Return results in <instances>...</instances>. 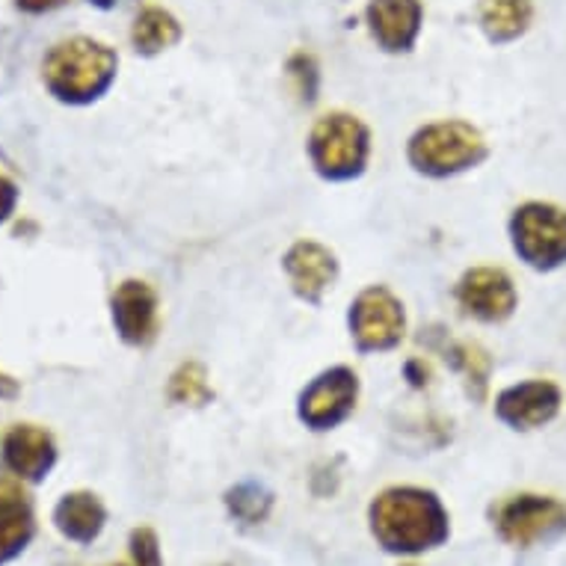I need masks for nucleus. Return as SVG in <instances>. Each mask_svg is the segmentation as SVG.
Returning a JSON list of instances; mask_svg holds the SVG:
<instances>
[{
  "instance_id": "1",
  "label": "nucleus",
  "mask_w": 566,
  "mask_h": 566,
  "mask_svg": "<svg viewBox=\"0 0 566 566\" xmlns=\"http://www.w3.org/2000/svg\"><path fill=\"white\" fill-rule=\"evenodd\" d=\"M371 534L391 555H418L442 546L451 534L448 511L437 495L418 486H391L374 499Z\"/></svg>"
},
{
  "instance_id": "2",
  "label": "nucleus",
  "mask_w": 566,
  "mask_h": 566,
  "mask_svg": "<svg viewBox=\"0 0 566 566\" xmlns=\"http://www.w3.org/2000/svg\"><path fill=\"white\" fill-rule=\"evenodd\" d=\"M116 54L95 39H69L48 54L45 86L65 104H90L111 90L116 77Z\"/></svg>"
},
{
  "instance_id": "3",
  "label": "nucleus",
  "mask_w": 566,
  "mask_h": 566,
  "mask_svg": "<svg viewBox=\"0 0 566 566\" xmlns=\"http://www.w3.org/2000/svg\"><path fill=\"white\" fill-rule=\"evenodd\" d=\"M371 155V134L350 113H326L308 134V158L326 181H350L363 176Z\"/></svg>"
},
{
  "instance_id": "4",
  "label": "nucleus",
  "mask_w": 566,
  "mask_h": 566,
  "mask_svg": "<svg viewBox=\"0 0 566 566\" xmlns=\"http://www.w3.org/2000/svg\"><path fill=\"white\" fill-rule=\"evenodd\" d=\"M407 158L424 176L448 178L478 167L486 158V143L469 122H433L409 139Z\"/></svg>"
},
{
  "instance_id": "5",
  "label": "nucleus",
  "mask_w": 566,
  "mask_h": 566,
  "mask_svg": "<svg viewBox=\"0 0 566 566\" xmlns=\"http://www.w3.org/2000/svg\"><path fill=\"white\" fill-rule=\"evenodd\" d=\"M513 250L528 268L555 270L566 264V211L548 202H525L511 217Z\"/></svg>"
},
{
  "instance_id": "6",
  "label": "nucleus",
  "mask_w": 566,
  "mask_h": 566,
  "mask_svg": "<svg viewBox=\"0 0 566 566\" xmlns=\"http://www.w3.org/2000/svg\"><path fill=\"white\" fill-rule=\"evenodd\" d=\"M350 335L363 353H382L398 347L407 333V312L389 289L371 285L350 306Z\"/></svg>"
},
{
  "instance_id": "7",
  "label": "nucleus",
  "mask_w": 566,
  "mask_h": 566,
  "mask_svg": "<svg viewBox=\"0 0 566 566\" xmlns=\"http://www.w3.org/2000/svg\"><path fill=\"white\" fill-rule=\"evenodd\" d=\"M359 398V377L347 365H335L308 382L300 395V421L312 430H333L350 418Z\"/></svg>"
},
{
  "instance_id": "8",
  "label": "nucleus",
  "mask_w": 566,
  "mask_h": 566,
  "mask_svg": "<svg viewBox=\"0 0 566 566\" xmlns=\"http://www.w3.org/2000/svg\"><path fill=\"white\" fill-rule=\"evenodd\" d=\"M502 539L513 546H531L537 539L557 537L566 531V507L546 495H513L492 513Z\"/></svg>"
},
{
  "instance_id": "9",
  "label": "nucleus",
  "mask_w": 566,
  "mask_h": 566,
  "mask_svg": "<svg viewBox=\"0 0 566 566\" xmlns=\"http://www.w3.org/2000/svg\"><path fill=\"white\" fill-rule=\"evenodd\" d=\"M457 303L474 321L502 324L516 308V289H513V279L504 270L474 268L460 279Z\"/></svg>"
},
{
  "instance_id": "10",
  "label": "nucleus",
  "mask_w": 566,
  "mask_h": 566,
  "mask_svg": "<svg viewBox=\"0 0 566 566\" xmlns=\"http://www.w3.org/2000/svg\"><path fill=\"white\" fill-rule=\"evenodd\" d=\"M113 326L125 344L146 347L158 335V294L149 282L128 279L113 291Z\"/></svg>"
},
{
  "instance_id": "11",
  "label": "nucleus",
  "mask_w": 566,
  "mask_h": 566,
  "mask_svg": "<svg viewBox=\"0 0 566 566\" xmlns=\"http://www.w3.org/2000/svg\"><path fill=\"white\" fill-rule=\"evenodd\" d=\"M560 389L552 380H528L499 395L495 416L513 430H537L560 412Z\"/></svg>"
},
{
  "instance_id": "12",
  "label": "nucleus",
  "mask_w": 566,
  "mask_h": 566,
  "mask_svg": "<svg viewBox=\"0 0 566 566\" xmlns=\"http://www.w3.org/2000/svg\"><path fill=\"white\" fill-rule=\"evenodd\" d=\"M3 465L10 469L19 481L39 483L45 481L48 472L56 463V446L51 433L33 424H15V428L3 437V448H0Z\"/></svg>"
},
{
  "instance_id": "13",
  "label": "nucleus",
  "mask_w": 566,
  "mask_h": 566,
  "mask_svg": "<svg viewBox=\"0 0 566 566\" xmlns=\"http://www.w3.org/2000/svg\"><path fill=\"white\" fill-rule=\"evenodd\" d=\"M282 264H285L294 294L306 303H321L326 289H333L335 276H338V261L324 243L317 241L294 243Z\"/></svg>"
},
{
  "instance_id": "14",
  "label": "nucleus",
  "mask_w": 566,
  "mask_h": 566,
  "mask_svg": "<svg viewBox=\"0 0 566 566\" xmlns=\"http://www.w3.org/2000/svg\"><path fill=\"white\" fill-rule=\"evenodd\" d=\"M36 534L33 502L19 483L0 481V566L10 564Z\"/></svg>"
},
{
  "instance_id": "15",
  "label": "nucleus",
  "mask_w": 566,
  "mask_h": 566,
  "mask_svg": "<svg viewBox=\"0 0 566 566\" xmlns=\"http://www.w3.org/2000/svg\"><path fill=\"white\" fill-rule=\"evenodd\" d=\"M368 24L374 39L386 51H409L421 30V3L418 0H371Z\"/></svg>"
},
{
  "instance_id": "16",
  "label": "nucleus",
  "mask_w": 566,
  "mask_h": 566,
  "mask_svg": "<svg viewBox=\"0 0 566 566\" xmlns=\"http://www.w3.org/2000/svg\"><path fill=\"white\" fill-rule=\"evenodd\" d=\"M104 522H107V511H104L102 499L95 492H69L54 507L56 531L65 539L81 543V546H90L93 539H98V534L104 531Z\"/></svg>"
},
{
  "instance_id": "17",
  "label": "nucleus",
  "mask_w": 566,
  "mask_h": 566,
  "mask_svg": "<svg viewBox=\"0 0 566 566\" xmlns=\"http://www.w3.org/2000/svg\"><path fill=\"white\" fill-rule=\"evenodd\" d=\"M534 19L531 0H483L481 28L492 42H513L528 30Z\"/></svg>"
},
{
  "instance_id": "18",
  "label": "nucleus",
  "mask_w": 566,
  "mask_h": 566,
  "mask_svg": "<svg viewBox=\"0 0 566 566\" xmlns=\"http://www.w3.org/2000/svg\"><path fill=\"white\" fill-rule=\"evenodd\" d=\"M178 36H181L178 21L167 10H158V7L139 12L137 21H134V30H130V39H134V48L139 54H158L172 42H178Z\"/></svg>"
},
{
  "instance_id": "19",
  "label": "nucleus",
  "mask_w": 566,
  "mask_h": 566,
  "mask_svg": "<svg viewBox=\"0 0 566 566\" xmlns=\"http://www.w3.org/2000/svg\"><path fill=\"white\" fill-rule=\"evenodd\" d=\"M226 504H229V513L241 525H259V522L268 520L270 507H273V495L261 483H241L226 495Z\"/></svg>"
},
{
  "instance_id": "20",
  "label": "nucleus",
  "mask_w": 566,
  "mask_h": 566,
  "mask_svg": "<svg viewBox=\"0 0 566 566\" xmlns=\"http://www.w3.org/2000/svg\"><path fill=\"white\" fill-rule=\"evenodd\" d=\"M448 356H451V365H454L457 371L465 377L469 391L481 400L483 395H486V377H490V359H486V353H483L478 344L460 342L451 344Z\"/></svg>"
},
{
  "instance_id": "21",
  "label": "nucleus",
  "mask_w": 566,
  "mask_h": 566,
  "mask_svg": "<svg viewBox=\"0 0 566 566\" xmlns=\"http://www.w3.org/2000/svg\"><path fill=\"white\" fill-rule=\"evenodd\" d=\"M169 398L176 400V403H187V407H202V403H208L211 400V386H208L202 365H181L172 374V382H169Z\"/></svg>"
},
{
  "instance_id": "22",
  "label": "nucleus",
  "mask_w": 566,
  "mask_h": 566,
  "mask_svg": "<svg viewBox=\"0 0 566 566\" xmlns=\"http://www.w3.org/2000/svg\"><path fill=\"white\" fill-rule=\"evenodd\" d=\"M130 557H134V566H164L158 534L151 528L130 531Z\"/></svg>"
},
{
  "instance_id": "23",
  "label": "nucleus",
  "mask_w": 566,
  "mask_h": 566,
  "mask_svg": "<svg viewBox=\"0 0 566 566\" xmlns=\"http://www.w3.org/2000/svg\"><path fill=\"white\" fill-rule=\"evenodd\" d=\"M291 77L297 81V93L312 102L315 98V90H317V72H315V63L308 60V56H297L294 63H291Z\"/></svg>"
},
{
  "instance_id": "24",
  "label": "nucleus",
  "mask_w": 566,
  "mask_h": 566,
  "mask_svg": "<svg viewBox=\"0 0 566 566\" xmlns=\"http://www.w3.org/2000/svg\"><path fill=\"white\" fill-rule=\"evenodd\" d=\"M15 202H19V190H15V185H12L10 178L0 176V223L12 214Z\"/></svg>"
},
{
  "instance_id": "25",
  "label": "nucleus",
  "mask_w": 566,
  "mask_h": 566,
  "mask_svg": "<svg viewBox=\"0 0 566 566\" xmlns=\"http://www.w3.org/2000/svg\"><path fill=\"white\" fill-rule=\"evenodd\" d=\"M65 0H15V7L24 12H48L56 10V7H63Z\"/></svg>"
},
{
  "instance_id": "26",
  "label": "nucleus",
  "mask_w": 566,
  "mask_h": 566,
  "mask_svg": "<svg viewBox=\"0 0 566 566\" xmlns=\"http://www.w3.org/2000/svg\"><path fill=\"white\" fill-rule=\"evenodd\" d=\"M90 3H95V7H102V10H107V7H113L116 0H90Z\"/></svg>"
},
{
  "instance_id": "27",
  "label": "nucleus",
  "mask_w": 566,
  "mask_h": 566,
  "mask_svg": "<svg viewBox=\"0 0 566 566\" xmlns=\"http://www.w3.org/2000/svg\"><path fill=\"white\" fill-rule=\"evenodd\" d=\"M116 566H122V564H116Z\"/></svg>"
}]
</instances>
